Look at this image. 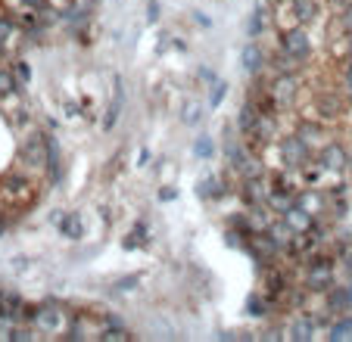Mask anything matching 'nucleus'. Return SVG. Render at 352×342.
Here are the masks:
<instances>
[{"label":"nucleus","mask_w":352,"mask_h":342,"mask_svg":"<svg viewBox=\"0 0 352 342\" xmlns=\"http://www.w3.org/2000/svg\"><path fill=\"white\" fill-rule=\"evenodd\" d=\"M280 162L287 165V168L299 171V168H306L309 162V144L299 134H290V137L280 140Z\"/></svg>","instance_id":"obj_1"},{"label":"nucleus","mask_w":352,"mask_h":342,"mask_svg":"<svg viewBox=\"0 0 352 342\" xmlns=\"http://www.w3.org/2000/svg\"><path fill=\"white\" fill-rule=\"evenodd\" d=\"M296 93H299V81L293 72H280L278 78L272 81V87H268V97H272L274 106H293Z\"/></svg>","instance_id":"obj_2"},{"label":"nucleus","mask_w":352,"mask_h":342,"mask_svg":"<svg viewBox=\"0 0 352 342\" xmlns=\"http://www.w3.org/2000/svg\"><path fill=\"white\" fill-rule=\"evenodd\" d=\"M284 50L290 53V56H296L299 62L309 60L312 56V41H309V34L302 32V28H287L284 34Z\"/></svg>","instance_id":"obj_3"},{"label":"nucleus","mask_w":352,"mask_h":342,"mask_svg":"<svg viewBox=\"0 0 352 342\" xmlns=\"http://www.w3.org/2000/svg\"><path fill=\"white\" fill-rule=\"evenodd\" d=\"M331 283H333L331 262H321V258H315L312 268H309V274H306V286H309V290H315V293H324V290H331Z\"/></svg>","instance_id":"obj_4"},{"label":"nucleus","mask_w":352,"mask_h":342,"mask_svg":"<svg viewBox=\"0 0 352 342\" xmlns=\"http://www.w3.org/2000/svg\"><path fill=\"white\" fill-rule=\"evenodd\" d=\"M22 159H25L32 168H47L50 165V150H47V137H32L25 140V146H22Z\"/></svg>","instance_id":"obj_5"},{"label":"nucleus","mask_w":352,"mask_h":342,"mask_svg":"<svg viewBox=\"0 0 352 342\" xmlns=\"http://www.w3.org/2000/svg\"><path fill=\"white\" fill-rule=\"evenodd\" d=\"M318 165L324 171H343L346 165H349V152H346L340 144H324L318 150Z\"/></svg>","instance_id":"obj_6"},{"label":"nucleus","mask_w":352,"mask_h":342,"mask_svg":"<svg viewBox=\"0 0 352 342\" xmlns=\"http://www.w3.org/2000/svg\"><path fill=\"white\" fill-rule=\"evenodd\" d=\"M284 215V221H287V227H290L293 233H306V231H312L315 227V215H309L302 205H296L293 203L287 212H280Z\"/></svg>","instance_id":"obj_7"},{"label":"nucleus","mask_w":352,"mask_h":342,"mask_svg":"<svg viewBox=\"0 0 352 342\" xmlns=\"http://www.w3.org/2000/svg\"><path fill=\"white\" fill-rule=\"evenodd\" d=\"M32 317L47 333H63V330H66V315H63L60 308H38V311H32Z\"/></svg>","instance_id":"obj_8"},{"label":"nucleus","mask_w":352,"mask_h":342,"mask_svg":"<svg viewBox=\"0 0 352 342\" xmlns=\"http://www.w3.org/2000/svg\"><path fill=\"white\" fill-rule=\"evenodd\" d=\"M28 193H32V184H28V178H22V174H10V178L0 184V196L10 199V203H22V199H28Z\"/></svg>","instance_id":"obj_9"},{"label":"nucleus","mask_w":352,"mask_h":342,"mask_svg":"<svg viewBox=\"0 0 352 342\" xmlns=\"http://www.w3.org/2000/svg\"><path fill=\"white\" fill-rule=\"evenodd\" d=\"M250 137H256L259 144H272L278 137V119H274V112H259V119H256V128Z\"/></svg>","instance_id":"obj_10"},{"label":"nucleus","mask_w":352,"mask_h":342,"mask_svg":"<svg viewBox=\"0 0 352 342\" xmlns=\"http://www.w3.org/2000/svg\"><path fill=\"white\" fill-rule=\"evenodd\" d=\"M296 205H302L309 215L318 218L321 212L327 209V199H324V193H318V190H299L296 193Z\"/></svg>","instance_id":"obj_11"},{"label":"nucleus","mask_w":352,"mask_h":342,"mask_svg":"<svg viewBox=\"0 0 352 342\" xmlns=\"http://www.w3.org/2000/svg\"><path fill=\"white\" fill-rule=\"evenodd\" d=\"M290 7H293V19L299 25H306V22H312L318 16V0H290Z\"/></svg>","instance_id":"obj_12"},{"label":"nucleus","mask_w":352,"mask_h":342,"mask_svg":"<svg viewBox=\"0 0 352 342\" xmlns=\"http://www.w3.org/2000/svg\"><path fill=\"white\" fill-rule=\"evenodd\" d=\"M122 103H125V87H122V78H116V91H113V103H109V112H107V122L103 128H113L119 122V112H122Z\"/></svg>","instance_id":"obj_13"},{"label":"nucleus","mask_w":352,"mask_h":342,"mask_svg":"<svg viewBox=\"0 0 352 342\" xmlns=\"http://www.w3.org/2000/svg\"><path fill=\"white\" fill-rule=\"evenodd\" d=\"M299 137L309 144V150H312V146H318V150H321V146L327 144V140H324V137H327L324 128L315 125V122H306V125H299Z\"/></svg>","instance_id":"obj_14"},{"label":"nucleus","mask_w":352,"mask_h":342,"mask_svg":"<svg viewBox=\"0 0 352 342\" xmlns=\"http://www.w3.org/2000/svg\"><path fill=\"white\" fill-rule=\"evenodd\" d=\"M56 224H60V231H63V237H81V218L75 215V212H69V215H63V218H56Z\"/></svg>","instance_id":"obj_15"},{"label":"nucleus","mask_w":352,"mask_h":342,"mask_svg":"<svg viewBox=\"0 0 352 342\" xmlns=\"http://www.w3.org/2000/svg\"><path fill=\"white\" fill-rule=\"evenodd\" d=\"M315 112H318L321 119H337L340 115V100L337 97H318V103H315Z\"/></svg>","instance_id":"obj_16"},{"label":"nucleus","mask_w":352,"mask_h":342,"mask_svg":"<svg viewBox=\"0 0 352 342\" xmlns=\"http://www.w3.org/2000/svg\"><path fill=\"white\" fill-rule=\"evenodd\" d=\"M256 119H259V109H256V103H246L243 109H240V131L243 134H253V128H256Z\"/></svg>","instance_id":"obj_17"},{"label":"nucleus","mask_w":352,"mask_h":342,"mask_svg":"<svg viewBox=\"0 0 352 342\" xmlns=\"http://www.w3.org/2000/svg\"><path fill=\"white\" fill-rule=\"evenodd\" d=\"M243 69L250 75H256L262 69V53H259V47H256V44L243 47Z\"/></svg>","instance_id":"obj_18"},{"label":"nucleus","mask_w":352,"mask_h":342,"mask_svg":"<svg viewBox=\"0 0 352 342\" xmlns=\"http://www.w3.org/2000/svg\"><path fill=\"white\" fill-rule=\"evenodd\" d=\"M19 91V78H16L10 69H0V100L3 97H13Z\"/></svg>","instance_id":"obj_19"},{"label":"nucleus","mask_w":352,"mask_h":342,"mask_svg":"<svg viewBox=\"0 0 352 342\" xmlns=\"http://www.w3.org/2000/svg\"><path fill=\"white\" fill-rule=\"evenodd\" d=\"M290 339H315V327H312V321H309V317H299L296 323H293L290 327Z\"/></svg>","instance_id":"obj_20"},{"label":"nucleus","mask_w":352,"mask_h":342,"mask_svg":"<svg viewBox=\"0 0 352 342\" xmlns=\"http://www.w3.org/2000/svg\"><path fill=\"white\" fill-rule=\"evenodd\" d=\"M327 339H333V342H346V339H352V317H343V321H337L331 327V336Z\"/></svg>","instance_id":"obj_21"},{"label":"nucleus","mask_w":352,"mask_h":342,"mask_svg":"<svg viewBox=\"0 0 352 342\" xmlns=\"http://www.w3.org/2000/svg\"><path fill=\"white\" fill-rule=\"evenodd\" d=\"M13 38H16V22L10 19V16H0V41H3V44H13Z\"/></svg>","instance_id":"obj_22"},{"label":"nucleus","mask_w":352,"mask_h":342,"mask_svg":"<svg viewBox=\"0 0 352 342\" xmlns=\"http://www.w3.org/2000/svg\"><path fill=\"white\" fill-rule=\"evenodd\" d=\"M193 152H197L199 159H212V140H209V137H199L197 144H193Z\"/></svg>","instance_id":"obj_23"},{"label":"nucleus","mask_w":352,"mask_h":342,"mask_svg":"<svg viewBox=\"0 0 352 342\" xmlns=\"http://www.w3.org/2000/svg\"><path fill=\"white\" fill-rule=\"evenodd\" d=\"M100 339H107V342H125V339H131V336H128V330H103V333H100Z\"/></svg>","instance_id":"obj_24"},{"label":"nucleus","mask_w":352,"mask_h":342,"mask_svg":"<svg viewBox=\"0 0 352 342\" xmlns=\"http://www.w3.org/2000/svg\"><path fill=\"white\" fill-rule=\"evenodd\" d=\"M199 115H203V106H199V103H187L184 106V122H187V125H193Z\"/></svg>","instance_id":"obj_25"},{"label":"nucleus","mask_w":352,"mask_h":342,"mask_svg":"<svg viewBox=\"0 0 352 342\" xmlns=\"http://www.w3.org/2000/svg\"><path fill=\"white\" fill-rule=\"evenodd\" d=\"M262 22H265V13H253V22H250V38H259V32H262Z\"/></svg>","instance_id":"obj_26"},{"label":"nucleus","mask_w":352,"mask_h":342,"mask_svg":"<svg viewBox=\"0 0 352 342\" xmlns=\"http://www.w3.org/2000/svg\"><path fill=\"white\" fill-rule=\"evenodd\" d=\"M221 97H225V84H212V100H209V103L219 106V103H221Z\"/></svg>","instance_id":"obj_27"},{"label":"nucleus","mask_w":352,"mask_h":342,"mask_svg":"<svg viewBox=\"0 0 352 342\" xmlns=\"http://www.w3.org/2000/svg\"><path fill=\"white\" fill-rule=\"evenodd\" d=\"M16 78H19V81H28V78H32V69H28L25 62H19V66H16Z\"/></svg>","instance_id":"obj_28"},{"label":"nucleus","mask_w":352,"mask_h":342,"mask_svg":"<svg viewBox=\"0 0 352 342\" xmlns=\"http://www.w3.org/2000/svg\"><path fill=\"white\" fill-rule=\"evenodd\" d=\"M250 315H256V317H262V315H265V311H262V302H259V299H250Z\"/></svg>","instance_id":"obj_29"},{"label":"nucleus","mask_w":352,"mask_h":342,"mask_svg":"<svg viewBox=\"0 0 352 342\" xmlns=\"http://www.w3.org/2000/svg\"><path fill=\"white\" fill-rule=\"evenodd\" d=\"M22 3H25V7H32V10H47V0H22Z\"/></svg>","instance_id":"obj_30"},{"label":"nucleus","mask_w":352,"mask_h":342,"mask_svg":"<svg viewBox=\"0 0 352 342\" xmlns=\"http://www.w3.org/2000/svg\"><path fill=\"white\" fill-rule=\"evenodd\" d=\"M10 339L22 342V339H32V333H28V330H13V333H10Z\"/></svg>","instance_id":"obj_31"},{"label":"nucleus","mask_w":352,"mask_h":342,"mask_svg":"<svg viewBox=\"0 0 352 342\" xmlns=\"http://www.w3.org/2000/svg\"><path fill=\"white\" fill-rule=\"evenodd\" d=\"M343 25H346V28H349V32H352V3H349V7L343 10Z\"/></svg>","instance_id":"obj_32"},{"label":"nucleus","mask_w":352,"mask_h":342,"mask_svg":"<svg viewBox=\"0 0 352 342\" xmlns=\"http://www.w3.org/2000/svg\"><path fill=\"white\" fill-rule=\"evenodd\" d=\"M146 19H150V22L160 19V7H156V3H150V10H146Z\"/></svg>","instance_id":"obj_33"},{"label":"nucleus","mask_w":352,"mask_h":342,"mask_svg":"<svg viewBox=\"0 0 352 342\" xmlns=\"http://www.w3.org/2000/svg\"><path fill=\"white\" fill-rule=\"evenodd\" d=\"M140 277H128V280H122L119 283V290H134V283H138Z\"/></svg>","instance_id":"obj_34"},{"label":"nucleus","mask_w":352,"mask_h":342,"mask_svg":"<svg viewBox=\"0 0 352 342\" xmlns=\"http://www.w3.org/2000/svg\"><path fill=\"white\" fill-rule=\"evenodd\" d=\"M160 199H162V203H168V199H175V190H162V193H160Z\"/></svg>","instance_id":"obj_35"},{"label":"nucleus","mask_w":352,"mask_h":342,"mask_svg":"<svg viewBox=\"0 0 352 342\" xmlns=\"http://www.w3.org/2000/svg\"><path fill=\"white\" fill-rule=\"evenodd\" d=\"M346 84H349V93H352V66L346 69Z\"/></svg>","instance_id":"obj_36"},{"label":"nucleus","mask_w":352,"mask_h":342,"mask_svg":"<svg viewBox=\"0 0 352 342\" xmlns=\"http://www.w3.org/2000/svg\"><path fill=\"white\" fill-rule=\"evenodd\" d=\"M346 53H349V62H352V38L346 41Z\"/></svg>","instance_id":"obj_37"},{"label":"nucleus","mask_w":352,"mask_h":342,"mask_svg":"<svg viewBox=\"0 0 352 342\" xmlns=\"http://www.w3.org/2000/svg\"><path fill=\"white\" fill-rule=\"evenodd\" d=\"M3 231H7V224H3V221H0V237H3Z\"/></svg>","instance_id":"obj_38"},{"label":"nucleus","mask_w":352,"mask_h":342,"mask_svg":"<svg viewBox=\"0 0 352 342\" xmlns=\"http://www.w3.org/2000/svg\"><path fill=\"white\" fill-rule=\"evenodd\" d=\"M3 50H7V44H3V41H0V53H3Z\"/></svg>","instance_id":"obj_39"},{"label":"nucleus","mask_w":352,"mask_h":342,"mask_svg":"<svg viewBox=\"0 0 352 342\" xmlns=\"http://www.w3.org/2000/svg\"><path fill=\"white\" fill-rule=\"evenodd\" d=\"M349 168H352V152H349Z\"/></svg>","instance_id":"obj_40"}]
</instances>
